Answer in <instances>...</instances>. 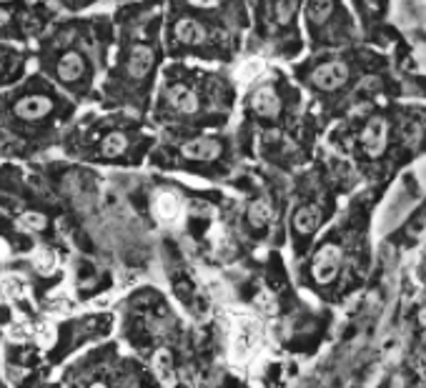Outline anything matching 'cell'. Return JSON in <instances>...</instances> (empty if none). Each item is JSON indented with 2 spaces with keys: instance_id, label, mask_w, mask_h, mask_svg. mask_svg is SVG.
I'll use <instances>...</instances> for the list:
<instances>
[{
  "instance_id": "cell-19",
  "label": "cell",
  "mask_w": 426,
  "mask_h": 388,
  "mask_svg": "<svg viewBox=\"0 0 426 388\" xmlns=\"http://www.w3.org/2000/svg\"><path fill=\"white\" fill-rule=\"evenodd\" d=\"M35 266H38L40 270L51 268L53 266V253L51 250H38V253H35Z\"/></svg>"
},
{
  "instance_id": "cell-20",
  "label": "cell",
  "mask_w": 426,
  "mask_h": 388,
  "mask_svg": "<svg viewBox=\"0 0 426 388\" xmlns=\"http://www.w3.org/2000/svg\"><path fill=\"white\" fill-rule=\"evenodd\" d=\"M91 388H108V386H105V383H100V381H96V383H93Z\"/></svg>"
},
{
  "instance_id": "cell-12",
  "label": "cell",
  "mask_w": 426,
  "mask_h": 388,
  "mask_svg": "<svg viewBox=\"0 0 426 388\" xmlns=\"http://www.w3.org/2000/svg\"><path fill=\"white\" fill-rule=\"evenodd\" d=\"M319 223H321V211L316 205H301V208H296L294 218H291V225L299 236H311L319 228Z\"/></svg>"
},
{
  "instance_id": "cell-3",
  "label": "cell",
  "mask_w": 426,
  "mask_h": 388,
  "mask_svg": "<svg viewBox=\"0 0 426 388\" xmlns=\"http://www.w3.org/2000/svg\"><path fill=\"white\" fill-rule=\"evenodd\" d=\"M301 10V0H256V40L269 46V40H276L286 30L296 26Z\"/></svg>"
},
{
  "instance_id": "cell-11",
  "label": "cell",
  "mask_w": 426,
  "mask_h": 388,
  "mask_svg": "<svg viewBox=\"0 0 426 388\" xmlns=\"http://www.w3.org/2000/svg\"><path fill=\"white\" fill-rule=\"evenodd\" d=\"M336 15V0H306V23L311 30H323Z\"/></svg>"
},
{
  "instance_id": "cell-6",
  "label": "cell",
  "mask_w": 426,
  "mask_h": 388,
  "mask_svg": "<svg viewBox=\"0 0 426 388\" xmlns=\"http://www.w3.org/2000/svg\"><path fill=\"white\" fill-rule=\"evenodd\" d=\"M249 108L251 113H256L258 118H278L281 116V95H278V91H276L271 83H261V86H256L254 91H251V98H249Z\"/></svg>"
},
{
  "instance_id": "cell-5",
  "label": "cell",
  "mask_w": 426,
  "mask_h": 388,
  "mask_svg": "<svg viewBox=\"0 0 426 388\" xmlns=\"http://www.w3.org/2000/svg\"><path fill=\"white\" fill-rule=\"evenodd\" d=\"M348 75H351V68H348L346 60H323L314 71L308 73V83L316 91L323 93H334L339 88H344L348 83Z\"/></svg>"
},
{
  "instance_id": "cell-8",
  "label": "cell",
  "mask_w": 426,
  "mask_h": 388,
  "mask_svg": "<svg viewBox=\"0 0 426 388\" xmlns=\"http://www.w3.org/2000/svg\"><path fill=\"white\" fill-rule=\"evenodd\" d=\"M389 145V123L379 116L374 118H369V123L364 125V131H361V148L366 153L369 158H379L384 156Z\"/></svg>"
},
{
  "instance_id": "cell-2",
  "label": "cell",
  "mask_w": 426,
  "mask_h": 388,
  "mask_svg": "<svg viewBox=\"0 0 426 388\" xmlns=\"http://www.w3.org/2000/svg\"><path fill=\"white\" fill-rule=\"evenodd\" d=\"M111 18L105 15L60 20L43 38L40 63L55 75L60 86H91L98 58L103 55L105 40H111Z\"/></svg>"
},
{
  "instance_id": "cell-13",
  "label": "cell",
  "mask_w": 426,
  "mask_h": 388,
  "mask_svg": "<svg viewBox=\"0 0 426 388\" xmlns=\"http://www.w3.org/2000/svg\"><path fill=\"white\" fill-rule=\"evenodd\" d=\"M128 145H131V140L123 131H113L100 140V156L103 158H118L128 151Z\"/></svg>"
},
{
  "instance_id": "cell-18",
  "label": "cell",
  "mask_w": 426,
  "mask_h": 388,
  "mask_svg": "<svg viewBox=\"0 0 426 388\" xmlns=\"http://www.w3.org/2000/svg\"><path fill=\"white\" fill-rule=\"evenodd\" d=\"M158 369H161V378H163L166 383H170V361H168V353H163V351H161V353H158Z\"/></svg>"
},
{
  "instance_id": "cell-1",
  "label": "cell",
  "mask_w": 426,
  "mask_h": 388,
  "mask_svg": "<svg viewBox=\"0 0 426 388\" xmlns=\"http://www.w3.org/2000/svg\"><path fill=\"white\" fill-rule=\"evenodd\" d=\"M246 23L241 0H223L213 8L196 6L188 0H168L166 15V48L173 58L196 55L216 58L231 55Z\"/></svg>"
},
{
  "instance_id": "cell-17",
  "label": "cell",
  "mask_w": 426,
  "mask_h": 388,
  "mask_svg": "<svg viewBox=\"0 0 426 388\" xmlns=\"http://www.w3.org/2000/svg\"><path fill=\"white\" fill-rule=\"evenodd\" d=\"M53 3L60 8H66V10H83V8L93 6L96 0H53Z\"/></svg>"
},
{
  "instance_id": "cell-9",
  "label": "cell",
  "mask_w": 426,
  "mask_h": 388,
  "mask_svg": "<svg viewBox=\"0 0 426 388\" xmlns=\"http://www.w3.org/2000/svg\"><path fill=\"white\" fill-rule=\"evenodd\" d=\"M53 108H55L53 95H48V93H33V95H26V98L15 100L13 113L18 116L20 120L33 123V120L48 118V116L53 113Z\"/></svg>"
},
{
  "instance_id": "cell-7",
  "label": "cell",
  "mask_w": 426,
  "mask_h": 388,
  "mask_svg": "<svg viewBox=\"0 0 426 388\" xmlns=\"http://www.w3.org/2000/svg\"><path fill=\"white\" fill-rule=\"evenodd\" d=\"M341 261H344V253L336 243H326L319 248V253L314 256V266H311V273H314L316 283H331L339 276Z\"/></svg>"
},
{
  "instance_id": "cell-16",
  "label": "cell",
  "mask_w": 426,
  "mask_h": 388,
  "mask_svg": "<svg viewBox=\"0 0 426 388\" xmlns=\"http://www.w3.org/2000/svg\"><path fill=\"white\" fill-rule=\"evenodd\" d=\"M178 211V201L176 196H170V193H163V196L158 198V213L163 218H173Z\"/></svg>"
},
{
  "instance_id": "cell-15",
  "label": "cell",
  "mask_w": 426,
  "mask_h": 388,
  "mask_svg": "<svg viewBox=\"0 0 426 388\" xmlns=\"http://www.w3.org/2000/svg\"><path fill=\"white\" fill-rule=\"evenodd\" d=\"M18 225L20 228H28V230H43L48 225V218L38 211H26L18 216Z\"/></svg>"
},
{
  "instance_id": "cell-10",
  "label": "cell",
  "mask_w": 426,
  "mask_h": 388,
  "mask_svg": "<svg viewBox=\"0 0 426 388\" xmlns=\"http://www.w3.org/2000/svg\"><path fill=\"white\" fill-rule=\"evenodd\" d=\"M221 151L223 143L218 138H213V136H198V138H190L181 145V156L186 160H201V163L216 160L221 156Z\"/></svg>"
},
{
  "instance_id": "cell-4",
  "label": "cell",
  "mask_w": 426,
  "mask_h": 388,
  "mask_svg": "<svg viewBox=\"0 0 426 388\" xmlns=\"http://www.w3.org/2000/svg\"><path fill=\"white\" fill-rule=\"evenodd\" d=\"M161 103H163L166 111L176 113V116H184V118L196 116L201 111V95L184 78L166 80L163 91H161Z\"/></svg>"
},
{
  "instance_id": "cell-14",
  "label": "cell",
  "mask_w": 426,
  "mask_h": 388,
  "mask_svg": "<svg viewBox=\"0 0 426 388\" xmlns=\"http://www.w3.org/2000/svg\"><path fill=\"white\" fill-rule=\"evenodd\" d=\"M246 221L254 230H263L266 225L271 223V205L269 201H263V198H256L254 203L249 205V211H246Z\"/></svg>"
}]
</instances>
